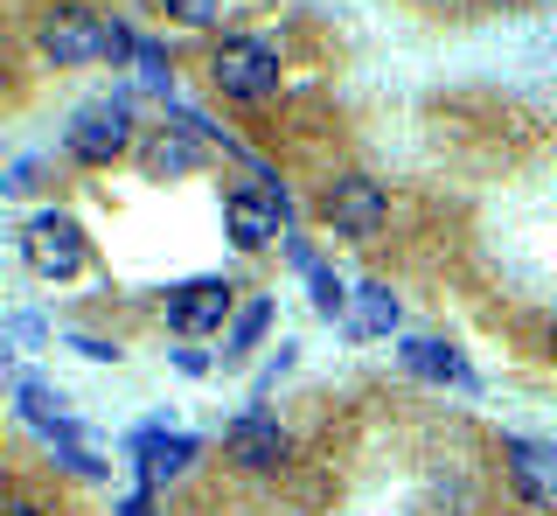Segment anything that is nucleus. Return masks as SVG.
<instances>
[{
    "label": "nucleus",
    "mask_w": 557,
    "mask_h": 516,
    "mask_svg": "<svg viewBox=\"0 0 557 516\" xmlns=\"http://www.w3.org/2000/svg\"><path fill=\"white\" fill-rule=\"evenodd\" d=\"M231 315V280H188L168 294V329L174 335H216Z\"/></svg>",
    "instance_id": "obj_8"
},
{
    "label": "nucleus",
    "mask_w": 557,
    "mask_h": 516,
    "mask_svg": "<svg viewBox=\"0 0 557 516\" xmlns=\"http://www.w3.org/2000/svg\"><path fill=\"white\" fill-rule=\"evenodd\" d=\"M8 335L22 342V349H35V342H49V321L35 315V307H22V315H8Z\"/></svg>",
    "instance_id": "obj_17"
},
{
    "label": "nucleus",
    "mask_w": 557,
    "mask_h": 516,
    "mask_svg": "<svg viewBox=\"0 0 557 516\" xmlns=\"http://www.w3.org/2000/svg\"><path fill=\"white\" fill-rule=\"evenodd\" d=\"M391 329H397V300H391V286L362 280L356 294H348V335H356V342H376V335H391Z\"/></svg>",
    "instance_id": "obj_12"
},
{
    "label": "nucleus",
    "mask_w": 557,
    "mask_h": 516,
    "mask_svg": "<svg viewBox=\"0 0 557 516\" xmlns=\"http://www.w3.org/2000/svg\"><path fill=\"white\" fill-rule=\"evenodd\" d=\"M209 77H216L223 98H244V106H258V98L278 91V49L265 36H231L209 57Z\"/></svg>",
    "instance_id": "obj_2"
},
{
    "label": "nucleus",
    "mask_w": 557,
    "mask_h": 516,
    "mask_svg": "<svg viewBox=\"0 0 557 516\" xmlns=\"http://www.w3.org/2000/svg\"><path fill=\"white\" fill-rule=\"evenodd\" d=\"M35 42H42L49 63H98V57H112V22H98L84 8H63V14H42Z\"/></svg>",
    "instance_id": "obj_5"
},
{
    "label": "nucleus",
    "mask_w": 557,
    "mask_h": 516,
    "mask_svg": "<svg viewBox=\"0 0 557 516\" xmlns=\"http://www.w3.org/2000/svg\"><path fill=\"white\" fill-rule=\"evenodd\" d=\"M196 433H168V426H139V433L126 440V454L139 460V475H147V489H153V481H174V475H182L188 468V460H196Z\"/></svg>",
    "instance_id": "obj_9"
},
{
    "label": "nucleus",
    "mask_w": 557,
    "mask_h": 516,
    "mask_svg": "<svg viewBox=\"0 0 557 516\" xmlns=\"http://www.w3.org/2000/svg\"><path fill=\"white\" fill-rule=\"evenodd\" d=\"M397 356H405V370L411 377H432V384H453V391H481V377L474 364H467L453 342H425V335H405L397 342Z\"/></svg>",
    "instance_id": "obj_11"
},
{
    "label": "nucleus",
    "mask_w": 557,
    "mask_h": 516,
    "mask_svg": "<svg viewBox=\"0 0 557 516\" xmlns=\"http://www.w3.org/2000/svg\"><path fill=\"white\" fill-rule=\"evenodd\" d=\"M272 315H278L272 300H244V307H237V321H231V342H223V364H237V356H251L258 342H265Z\"/></svg>",
    "instance_id": "obj_13"
},
{
    "label": "nucleus",
    "mask_w": 557,
    "mask_h": 516,
    "mask_svg": "<svg viewBox=\"0 0 557 516\" xmlns=\"http://www.w3.org/2000/svg\"><path fill=\"white\" fill-rule=\"evenodd\" d=\"M70 349L91 356V364H119V342H98V335H70Z\"/></svg>",
    "instance_id": "obj_19"
},
{
    "label": "nucleus",
    "mask_w": 557,
    "mask_h": 516,
    "mask_svg": "<svg viewBox=\"0 0 557 516\" xmlns=\"http://www.w3.org/2000/svg\"><path fill=\"white\" fill-rule=\"evenodd\" d=\"M126 147H133V106L126 98H104V106H84L70 119V153H77V161L112 168Z\"/></svg>",
    "instance_id": "obj_4"
},
{
    "label": "nucleus",
    "mask_w": 557,
    "mask_h": 516,
    "mask_svg": "<svg viewBox=\"0 0 557 516\" xmlns=\"http://www.w3.org/2000/svg\"><path fill=\"white\" fill-rule=\"evenodd\" d=\"M22 258H28V272H42V280H77L84 258H91L84 223L70 217V210H35L22 223Z\"/></svg>",
    "instance_id": "obj_1"
},
{
    "label": "nucleus",
    "mask_w": 557,
    "mask_h": 516,
    "mask_svg": "<svg viewBox=\"0 0 557 516\" xmlns=\"http://www.w3.org/2000/svg\"><path fill=\"white\" fill-rule=\"evenodd\" d=\"M223 446H231V460H237V468H251V475H272V468H286V460H293V433L272 419V411H244L231 433H223Z\"/></svg>",
    "instance_id": "obj_6"
},
{
    "label": "nucleus",
    "mask_w": 557,
    "mask_h": 516,
    "mask_svg": "<svg viewBox=\"0 0 557 516\" xmlns=\"http://www.w3.org/2000/svg\"><path fill=\"white\" fill-rule=\"evenodd\" d=\"M321 217L335 223L342 237H370L376 223L391 217V202H383V188H376L370 175H342V182L321 196Z\"/></svg>",
    "instance_id": "obj_7"
},
{
    "label": "nucleus",
    "mask_w": 557,
    "mask_h": 516,
    "mask_svg": "<svg viewBox=\"0 0 557 516\" xmlns=\"http://www.w3.org/2000/svg\"><path fill=\"white\" fill-rule=\"evenodd\" d=\"M35 182H42V161H14L8 175H0V188H14V196H28Z\"/></svg>",
    "instance_id": "obj_18"
},
{
    "label": "nucleus",
    "mask_w": 557,
    "mask_h": 516,
    "mask_svg": "<svg viewBox=\"0 0 557 516\" xmlns=\"http://www.w3.org/2000/svg\"><path fill=\"white\" fill-rule=\"evenodd\" d=\"M119 516H153V489H147V481H139L126 503H119Z\"/></svg>",
    "instance_id": "obj_21"
},
{
    "label": "nucleus",
    "mask_w": 557,
    "mask_h": 516,
    "mask_svg": "<svg viewBox=\"0 0 557 516\" xmlns=\"http://www.w3.org/2000/svg\"><path fill=\"white\" fill-rule=\"evenodd\" d=\"M544 349H550V356H557V321H550V335H544Z\"/></svg>",
    "instance_id": "obj_23"
},
{
    "label": "nucleus",
    "mask_w": 557,
    "mask_h": 516,
    "mask_svg": "<svg viewBox=\"0 0 557 516\" xmlns=\"http://www.w3.org/2000/svg\"><path fill=\"white\" fill-rule=\"evenodd\" d=\"M161 8L174 14V22H188V28H209L223 14V0H161Z\"/></svg>",
    "instance_id": "obj_16"
},
{
    "label": "nucleus",
    "mask_w": 557,
    "mask_h": 516,
    "mask_svg": "<svg viewBox=\"0 0 557 516\" xmlns=\"http://www.w3.org/2000/svg\"><path fill=\"white\" fill-rule=\"evenodd\" d=\"M139 84H147V91H168V77H174V63H168V49L161 42H139Z\"/></svg>",
    "instance_id": "obj_15"
},
{
    "label": "nucleus",
    "mask_w": 557,
    "mask_h": 516,
    "mask_svg": "<svg viewBox=\"0 0 557 516\" xmlns=\"http://www.w3.org/2000/svg\"><path fill=\"white\" fill-rule=\"evenodd\" d=\"M0 516H49L42 503H0Z\"/></svg>",
    "instance_id": "obj_22"
},
{
    "label": "nucleus",
    "mask_w": 557,
    "mask_h": 516,
    "mask_svg": "<svg viewBox=\"0 0 557 516\" xmlns=\"http://www.w3.org/2000/svg\"><path fill=\"white\" fill-rule=\"evenodd\" d=\"M223 223H231L237 251H265L272 237H286L293 202H286L278 182H251V188H231V196H223Z\"/></svg>",
    "instance_id": "obj_3"
},
{
    "label": "nucleus",
    "mask_w": 557,
    "mask_h": 516,
    "mask_svg": "<svg viewBox=\"0 0 557 516\" xmlns=\"http://www.w3.org/2000/svg\"><path fill=\"white\" fill-rule=\"evenodd\" d=\"M509 481H516L522 503L557 509V446H544V440H509Z\"/></svg>",
    "instance_id": "obj_10"
},
{
    "label": "nucleus",
    "mask_w": 557,
    "mask_h": 516,
    "mask_svg": "<svg viewBox=\"0 0 557 516\" xmlns=\"http://www.w3.org/2000/svg\"><path fill=\"white\" fill-rule=\"evenodd\" d=\"M188 168H196V147L182 140V133H161V140H147V175H188Z\"/></svg>",
    "instance_id": "obj_14"
},
{
    "label": "nucleus",
    "mask_w": 557,
    "mask_h": 516,
    "mask_svg": "<svg viewBox=\"0 0 557 516\" xmlns=\"http://www.w3.org/2000/svg\"><path fill=\"white\" fill-rule=\"evenodd\" d=\"M174 370H182V377H202V370H209V356L196 349V342H182V349H174Z\"/></svg>",
    "instance_id": "obj_20"
}]
</instances>
